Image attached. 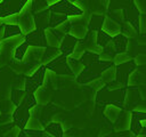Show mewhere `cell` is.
I'll use <instances>...</instances> for the list:
<instances>
[{"label": "cell", "mask_w": 146, "mask_h": 137, "mask_svg": "<svg viewBox=\"0 0 146 137\" xmlns=\"http://www.w3.org/2000/svg\"><path fill=\"white\" fill-rule=\"evenodd\" d=\"M24 42L27 46L38 47V48H47V41L44 37V30L42 29H34L30 33L24 35Z\"/></svg>", "instance_id": "cell-4"}, {"label": "cell", "mask_w": 146, "mask_h": 137, "mask_svg": "<svg viewBox=\"0 0 146 137\" xmlns=\"http://www.w3.org/2000/svg\"><path fill=\"white\" fill-rule=\"evenodd\" d=\"M60 55V51H59V49L58 48H49V49H44V51H43V55H42V58H41V61H42V65H44V64H47V63H49V62H51L52 59H55L57 56H59Z\"/></svg>", "instance_id": "cell-11"}, {"label": "cell", "mask_w": 146, "mask_h": 137, "mask_svg": "<svg viewBox=\"0 0 146 137\" xmlns=\"http://www.w3.org/2000/svg\"><path fill=\"white\" fill-rule=\"evenodd\" d=\"M130 124H131V113H127V116L122 120L121 123H119L115 128V131L119 132V131H124V130H128L130 128Z\"/></svg>", "instance_id": "cell-17"}, {"label": "cell", "mask_w": 146, "mask_h": 137, "mask_svg": "<svg viewBox=\"0 0 146 137\" xmlns=\"http://www.w3.org/2000/svg\"><path fill=\"white\" fill-rule=\"evenodd\" d=\"M67 1H70V2H72V3H74L75 1H79V0H67Z\"/></svg>", "instance_id": "cell-24"}, {"label": "cell", "mask_w": 146, "mask_h": 137, "mask_svg": "<svg viewBox=\"0 0 146 137\" xmlns=\"http://www.w3.org/2000/svg\"><path fill=\"white\" fill-rule=\"evenodd\" d=\"M144 58H145V56H144V55L137 56V57H136V59H135V64H138V65H139V64H144V63H145V59H144Z\"/></svg>", "instance_id": "cell-21"}, {"label": "cell", "mask_w": 146, "mask_h": 137, "mask_svg": "<svg viewBox=\"0 0 146 137\" xmlns=\"http://www.w3.org/2000/svg\"><path fill=\"white\" fill-rule=\"evenodd\" d=\"M137 137H145V134L144 132H141V134H138V136Z\"/></svg>", "instance_id": "cell-23"}, {"label": "cell", "mask_w": 146, "mask_h": 137, "mask_svg": "<svg viewBox=\"0 0 146 137\" xmlns=\"http://www.w3.org/2000/svg\"><path fill=\"white\" fill-rule=\"evenodd\" d=\"M100 75H102L103 80L106 81V82H111V81L115 80V66H114V65L110 66V67L106 68Z\"/></svg>", "instance_id": "cell-16"}, {"label": "cell", "mask_w": 146, "mask_h": 137, "mask_svg": "<svg viewBox=\"0 0 146 137\" xmlns=\"http://www.w3.org/2000/svg\"><path fill=\"white\" fill-rule=\"evenodd\" d=\"M104 19H105V15H103V14H91L89 17V23H88L89 27L92 31L102 30Z\"/></svg>", "instance_id": "cell-8"}, {"label": "cell", "mask_w": 146, "mask_h": 137, "mask_svg": "<svg viewBox=\"0 0 146 137\" xmlns=\"http://www.w3.org/2000/svg\"><path fill=\"white\" fill-rule=\"evenodd\" d=\"M136 33H137L136 29H135L131 24H129L128 22H125L124 27H123V33H122V34H123L124 37H127V38H132V37L136 35Z\"/></svg>", "instance_id": "cell-18"}, {"label": "cell", "mask_w": 146, "mask_h": 137, "mask_svg": "<svg viewBox=\"0 0 146 137\" xmlns=\"http://www.w3.org/2000/svg\"><path fill=\"white\" fill-rule=\"evenodd\" d=\"M121 112V107L119 106H115V105H106V108H105V115L108 118V120L111 122H114L117 116H119V113Z\"/></svg>", "instance_id": "cell-13"}, {"label": "cell", "mask_w": 146, "mask_h": 137, "mask_svg": "<svg viewBox=\"0 0 146 137\" xmlns=\"http://www.w3.org/2000/svg\"><path fill=\"white\" fill-rule=\"evenodd\" d=\"M19 132H21V128H19L18 126H15V127L13 128V130L9 131L8 134H6L3 137H18Z\"/></svg>", "instance_id": "cell-20"}, {"label": "cell", "mask_w": 146, "mask_h": 137, "mask_svg": "<svg viewBox=\"0 0 146 137\" xmlns=\"http://www.w3.org/2000/svg\"><path fill=\"white\" fill-rule=\"evenodd\" d=\"M49 3L47 0H32L31 3V14H36L40 11H43L46 9H48Z\"/></svg>", "instance_id": "cell-12"}, {"label": "cell", "mask_w": 146, "mask_h": 137, "mask_svg": "<svg viewBox=\"0 0 146 137\" xmlns=\"http://www.w3.org/2000/svg\"><path fill=\"white\" fill-rule=\"evenodd\" d=\"M87 32H88L87 26H84L83 24H76L74 26H71L68 34L73 35L74 38H76L79 40V39H83L87 35Z\"/></svg>", "instance_id": "cell-10"}, {"label": "cell", "mask_w": 146, "mask_h": 137, "mask_svg": "<svg viewBox=\"0 0 146 137\" xmlns=\"http://www.w3.org/2000/svg\"><path fill=\"white\" fill-rule=\"evenodd\" d=\"M78 41L79 40L76 38H74L73 35H71L68 33L63 35V38L60 40V43H59V47H58L60 54L66 56V57L70 56L72 54V51H73V49H74V47H75Z\"/></svg>", "instance_id": "cell-5"}, {"label": "cell", "mask_w": 146, "mask_h": 137, "mask_svg": "<svg viewBox=\"0 0 146 137\" xmlns=\"http://www.w3.org/2000/svg\"><path fill=\"white\" fill-rule=\"evenodd\" d=\"M131 61L130 56H128L125 53H121V54H116L114 57H113V62L115 65H119V64H122V63H125V62H129Z\"/></svg>", "instance_id": "cell-19"}, {"label": "cell", "mask_w": 146, "mask_h": 137, "mask_svg": "<svg viewBox=\"0 0 146 137\" xmlns=\"http://www.w3.org/2000/svg\"><path fill=\"white\" fill-rule=\"evenodd\" d=\"M29 0H2L0 1V18L18 15Z\"/></svg>", "instance_id": "cell-2"}, {"label": "cell", "mask_w": 146, "mask_h": 137, "mask_svg": "<svg viewBox=\"0 0 146 137\" xmlns=\"http://www.w3.org/2000/svg\"><path fill=\"white\" fill-rule=\"evenodd\" d=\"M112 39V37L110 34H107L106 32H104L103 30H98L96 31V43L102 47L104 49V47L108 43V41Z\"/></svg>", "instance_id": "cell-15"}, {"label": "cell", "mask_w": 146, "mask_h": 137, "mask_svg": "<svg viewBox=\"0 0 146 137\" xmlns=\"http://www.w3.org/2000/svg\"><path fill=\"white\" fill-rule=\"evenodd\" d=\"M102 30H103L104 32H106L107 34H110L111 37H114V35L121 33V26H120V24L116 23V22L113 21V19L107 18V17H105V19H104Z\"/></svg>", "instance_id": "cell-7"}, {"label": "cell", "mask_w": 146, "mask_h": 137, "mask_svg": "<svg viewBox=\"0 0 146 137\" xmlns=\"http://www.w3.org/2000/svg\"><path fill=\"white\" fill-rule=\"evenodd\" d=\"M16 35H22L21 29L17 24H3V37L2 40L16 37Z\"/></svg>", "instance_id": "cell-9"}, {"label": "cell", "mask_w": 146, "mask_h": 137, "mask_svg": "<svg viewBox=\"0 0 146 137\" xmlns=\"http://www.w3.org/2000/svg\"><path fill=\"white\" fill-rule=\"evenodd\" d=\"M49 15H50V11L48 9L33 14L32 17H33L35 29H42V30L48 29L49 27Z\"/></svg>", "instance_id": "cell-6"}, {"label": "cell", "mask_w": 146, "mask_h": 137, "mask_svg": "<svg viewBox=\"0 0 146 137\" xmlns=\"http://www.w3.org/2000/svg\"><path fill=\"white\" fill-rule=\"evenodd\" d=\"M44 74H46V67L44 65H40L29 78L24 81V90L30 94H34V91L41 87L44 82Z\"/></svg>", "instance_id": "cell-3"}, {"label": "cell", "mask_w": 146, "mask_h": 137, "mask_svg": "<svg viewBox=\"0 0 146 137\" xmlns=\"http://www.w3.org/2000/svg\"><path fill=\"white\" fill-rule=\"evenodd\" d=\"M43 137H55V136H52V135H50L49 132H47V134L43 135Z\"/></svg>", "instance_id": "cell-22"}, {"label": "cell", "mask_w": 146, "mask_h": 137, "mask_svg": "<svg viewBox=\"0 0 146 137\" xmlns=\"http://www.w3.org/2000/svg\"><path fill=\"white\" fill-rule=\"evenodd\" d=\"M48 10L50 13L65 15L68 18L83 15V10L81 8H79L76 5H74V3H72V2H70L67 0H58V1L49 5Z\"/></svg>", "instance_id": "cell-1"}, {"label": "cell", "mask_w": 146, "mask_h": 137, "mask_svg": "<svg viewBox=\"0 0 146 137\" xmlns=\"http://www.w3.org/2000/svg\"><path fill=\"white\" fill-rule=\"evenodd\" d=\"M67 16L65 15H60V14H55V13H50L49 15V29H54L57 25H59L60 23L67 21Z\"/></svg>", "instance_id": "cell-14"}]
</instances>
